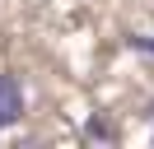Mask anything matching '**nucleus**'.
Instances as JSON below:
<instances>
[{"mask_svg": "<svg viewBox=\"0 0 154 149\" xmlns=\"http://www.w3.org/2000/svg\"><path fill=\"white\" fill-rule=\"evenodd\" d=\"M19 117H23V89H19L14 74L0 70V130H10Z\"/></svg>", "mask_w": 154, "mask_h": 149, "instance_id": "nucleus-1", "label": "nucleus"}, {"mask_svg": "<svg viewBox=\"0 0 154 149\" xmlns=\"http://www.w3.org/2000/svg\"><path fill=\"white\" fill-rule=\"evenodd\" d=\"M84 140H107V144H112V140H117V130L107 126V121H98V117H94V121L84 126Z\"/></svg>", "mask_w": 154, "mask_h": 149, "instance_id": "nucleus-2", "label": "nucleus"}, {"mask_svg": "<svg viewBox=\"0 0 154 149\" xmlns=\"http://www.w3.org/2000/svg\"><path fill=\"white\" fill-rule=\"evenodd\" d=\"M131 47H140V51H154V42H149V37H131Z\"/></svg>", "mask_w": 154, "mask_h": 149, "instance_id": "nucleus-3", "label": "nucleus"}, {"mask_svg": "<svg viewBox=\"0 0 154 149\" xmlns=\"http://www.w3.org/2000/svg\"><path fill=\"white\" fill-rule=\"evenodd\" d=\"M149 121H154V107H149Z\"/></svg>", "mask_w": 154, "mask_h": 149, "instance_id": "nucleus-4", "label": "nucleus"}]
</instances>
